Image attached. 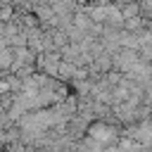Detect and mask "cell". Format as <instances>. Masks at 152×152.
<instances>
[{
    "label": "cell",
    "mask_w": 152,
    "mask_h": 152,
    "mask_svg": "<svg viewBox=\"0 0 152 152\" xmlns=\"http://www.w3.org/2000/svg\"><path fill=\"white\" fill-rule=\"evenodd\" d=\"M109 133H112V128L109 126H104V124H95V126H90V135L93 138H97V140H109Z\"/></svg>",
    "instance_id": "obj_1"
},
{
    "label": "cell",
    "mask_w": 152,
    "mask_h": 152,
    "mask_svg": "<svg viewBox=\"0 0 152 152\" xmlns=\"http://www.w3.org/2000/svg\"><path fill=\"white\" fill-rule=\"evenodd\" d=\"M12 17V7H0V21H10Z\"/></svg>",
    "instance_id": "obj_2"
}]
</instances>
